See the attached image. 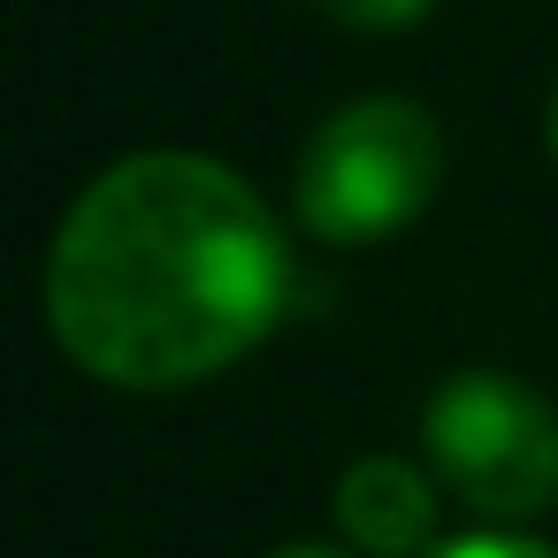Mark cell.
<instances>
[{"label":"cell","instance_id":"1","mask_svg":"<svg viewBox=\"0 0 558 558\" xmlns=\"http://www.w3.org/2000/svg\"><path fill=\"white\" fill-rule=\"evenodd\" d=\"M291 222L199 146L108 161L47 238L39 314L70 367L108 390H192L291 314Z\"/></svg>","mask_w":558,"mask_h":558},{"label":"cell","instance_id":"2","mask_svg":"<svg viewBox=\"0 0 558 558\" xmlns=\"http://www.w3.org/2000/svg\"><path fill=\"white\" fill-rule=\"evenodd\" d=\"M444 169H451L444 123L421 100L360 93L306 131V146L291 161V230H306L314 245H337V253L390 245L436 207Z\"/></svg>","mask_w":558,"mask_h":558},{"label":"cell","instance_id":"3","mask_svg":"<svg viewBox=\"0 0 558 558\" xmlns=\"http://www.w3.org/2000/svg\"><path fill=\"white\" fill-rule=\"evenodd\" d=\"M421 459L466 512L520 527L558 497V405L505 367H459L421 405Z\"/></svg>","mask_w":558,"mask_h":558},{"label":"cell","instance_id":"4","mask_svg":"<svg viewBox=\"0 0 558 558\" xmlns=\"http://www.w3.org/2000/svg\"><path fill=\"white\" fill-rule=\"evenodd\" d=\"M436 474L428 459H398V451H367L337 474V527L360 558H428L436 550Z\"/></svg>","mask_w":558,"mask_h":558},{"label":"cell","instance_id":"5","mask_svg":"<svg viewBox=\"0 0 558 558\" xmlns=\"http://www.w3.org/2000/svg\"><path fill=\"white\" fill-rule=\"evenodd\" d=\"M314 16H329L337 32H360V39H390V32H413L421 16H436V0H306Z\"/></svg>","mask_w":558,"mask_h":558},{"label":"cell","instance_id":"6","mask_svg":"<svg viewBox=\"0 0 558 558\" xmlns=\"http://www.w3.org/2000/svg\"><path fill=\"white\" fill-rule=\"evenodd\" d=\"M428 558H558L543 535H527V527H474V535H451V543H436Z\"/></svg>","mask_w":558,"mask_h":558},{"label":"cell","instance_id":"7","mask_svg":"<svg viewBox=\"0 0 558 558\" xmlns=\"http://www.w3.org/2000/svg\"><path fill=\"white\" fill-rule=\"evenodd\" d=\"M268 558H360V550H337V543H283V550H268Z\"/></svg>","mask_w":558,"mask_h":558},{"label":"cell","instance_id":"8","mask_svg":"<svg viewBox=\"0 0 558 558\" xmlns=\"http://www.w3.org/2000/svg\"><path fill=\"white\" fill-rule=\"evenodd\" d=\"M543 154H550V169H558V85H550V100H543Z\"/></svg>","mask_w":558,"mask_h":558}]
</instances>
